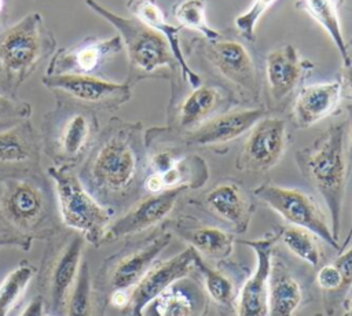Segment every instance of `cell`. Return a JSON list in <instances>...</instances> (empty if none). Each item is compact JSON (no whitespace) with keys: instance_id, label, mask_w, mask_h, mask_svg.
<instances>
[{"instance_id":"74e56055","label":"cell","mask_w":352,"mask_h":316,"mask_svg":"<svg viewBox=\"0 0 352 316\" xmlns=\"http://www.w3.org/2000/svg\"><path fill=\"white\" fill-rule=\"evenodd\" d=\"M45 313V306L44 301L40 295H36L22 311L19 316H44Z\"/></svg>"},{"instance_id":"9a60e30c","label":"cell","mask_w":352,"mask_h":316,"mask_svg":"<svg viewBox=\"0 0 352 316\" xmlns=\"http://www.w3.org/2000/svg\"><path fill=\"white\" fill-rule=\"evenodd\" d=\"M118 34L109 38L87 37L72 47H63L54 52L47 66L45 76L89 74L98 71L109 59L122 51Z\"/></svg>"},{"instance_id":"d4e9b609","label":"cell","mask_w":352,"mask_h":316,"mask_svg":"<svg viewBox=\"0 0 352 316\" xmlns=\"http://www.w3.org/2000/svg\"><path fill=\"white\" fill-rule=\"evenodd\" d=\"M342 93L340 81L316 82L302 87L293 104V118L298 128H309L327 115L338 106Z\"/></svg>"},{"instance_id":"d6986e66","label":"cell","mask_w":352,"mask_h":316,"mask_svg":"<svg viewBox=\"0 0 352 316\" xmlns=\"http://www.w3.org/2000/svg\"><path fill=\"white\" fill-rule=\"evenodd\" d=\"M267 115L265 109H239L217 114L198 128L186 132L184 142L191 146L213 147L230 143L248 133L253 125Z\"/></svg>"},{"instance_id":"b9f144b4","label":"cell","mask_w":352,"mask_h":316,"mask_svg":"<svg viewBox=\"0 0 352 316\" xmlns=\"http://www.w3.org/2000/svg\"><path fill=\"white\" fill-rule=\"evenodd\" d=\"M351 240H352V224H351V227H349V231H348V234H346L345 240H344V242H342V245H341V250H340V251L345 250L346 245H349V243H351Z\"/></svg>"},{"instance_id":"8d00e7d4","label":"cell","mask_w":352,"mask_h":316,"mask_svg":"<svg viewBox=\"0 0 352 316\" xmlns=\"http://www.w3.org/2000/svg\"><path fill=\"white\" fill-rule=\"evenodd\" d=\"M32 242H33L32 239L18 236L14 234H8V232L0 234V249L6 247V249H18L22 251H28L32 247Z\"/></svg>"},{"instance_id":"4dcf8cb0","label":"cell","mask_w":352,"mask_h":316,"mask_svg":"<svg viewBox=\"0 0 352 316\" xmlns=\"http://www.w3.org/2000/svg\"><path fill=\"white\" fill-rule=\"evenodd\" d=\"M304 10L309 16L327 33L333 44L338 49L342 63L349 62V51L346 40L342 33V26L340 21V14L336 0H302Z\"/></svg>"},{"instance_id":"30bf717a","label":"cell","mask_w":352,"mask_h":316,"mask_svg":"<svg viewBox=\"0 0 352 316\" xmlns=\"http://www.w3.org/2000/svg\"><path fill=\"white\" fill-rule=\"evenodd\" d=\"M41 82L54 93L55 100L94 111L117 110L132 98V85L128 81L114 82L89 74L44 76Z\"/></svg>"},{"instance_id":"f546056e","label":"cell","mask_w":352,"mask_h":316,"mask_svg":"<svg viewBox=\"0 0 352 316\" xmlns=\"http://www.w3.org/2000/svg\"><path fill=\"white\" fill-rule=\"evenodd\" d=\"M194 269L202 278L204 290L217 306L224 309L226 312H234L236 305V295L238 290L234 282L221 271L210 267L206 264L198 253H195L194 258Z\"/></svg>"},{"instance_id":"cb8c5ba5","label":"cell","mask_w":352,"mask_h":316,"mask_svg":"<svg viewBox=\"0 0 352 316\" xmlns=\"http://www.w3.org/2000/svg\"><path fill=\"white\" fill-rule=\"evenodd\" d=\"M41 140L30 120L0 131V165L41 168Z\"/></svg>"},{"instance_id":"ee69618b","label":"cell","mask_w":352,"mask_h":316,"mask_svg":"<svg viewBox=\"0 0 352 316\" xmlns=\"http://www.w3.org/2000/svg\"><path fill=\"white\" fill-rule=\"evenodd\" d=\"M44 316H56V315H52V313H48V312H45V313H44Z\"/></svg>"},{"instance_id":"836d02e7","label":"cell","mask_w":352,"mask_h":316,"mask_svg":"<svg viewBox=\"0 0 352 316\" xmlns=\"http://www.w3.org/2000/svg\"><path fill=\"white\" fill-rule=\"evenodd\" d=\"M172 12L182 27L198 32L206 41L220 38V33L206 21L205 0H179L173 5Z\"/></svg>"},{"instance_id":"d590c367","label":"cell","mask_w":352,"mask_h":316,"mask_svg":"<svg viewBox=\"0 0 352 316\" xmlns=\"http://www.w3.org/2000/svg\"><path fill=\"white\" fill-rule=\"evenodd\" d=\"M276 0H253L250 5L235 18V29L238 33L249 40L254 41L256 38V26L263 16V14L275 3Z\"/></svg>"},{"instance_id":"e0dca14e","label":"cell","mask_w":352,"mask_h":316,"mask_svg":"<svg viewBox=\"0 0 352 316\" xmlns=\"http://www.w3.org/2000/svg\"><path fill=\"white\" fill-rule=\"evenodd\" d=\"M198 203L238 234L248 231L256 212V205L246 190L232 180L217 183L199 198Z\"/></svg>"},{"instance_id":"44dd1931","label":"cell","mask_w":352,"mask_h":316,"mask_svg":"<svg viewBox=\"0 0 352 316\" xmlns=\"http://www.w3.org/2000/svg\"><path fill=\"white\" fill-rule=\"evenodd\" d=\"M307 67H312L304 60L298 49L286 44L272 49L265 59V77L268 93L275 104L285 103L302 81Z\"/></svg>"},{"instance_id":"484cf974","label":"cell","mask_w":352,"mask_h":316,"mask_svg":"<svg viewBox=\"0 0 352 316\" xmlns=\"http://www.w3.org/2000/svg\"><path fill=\"white\" fill-rule=\"evenodd\" d=\"M315 280L322 293L326 315H334L352 286V246L340 251L334 261L320 265Z\"/></svg>"},{"instance_id":"9c48e42d","label":"cell","mask_w":352,"mask_h":316,"mask_svg":"<svg viewBox=\"0 0 352 316\" xmlns=\"http://www.w3.org/2000/svg\"><path fill=\"white\" fill-rule=\"evenodd\" d=\"M170 240L172 232L162 224L146 238L124 245L102 261L95 278L98 289L106 298L116 290L129 291L170 245Z\"/></svg>"},{"instance_id":"277c9868","label":"cell","mask_w":352,"mask_h":316,"mask_svg":"<svg viewBox=\"0 0 352 316\" xmlns=\"http://www.w3.org/2000/svg\"><path fill=\"white\" fill-rule=\"evenodd\" d=\"M56 51L55 36L38 12H30L0 33V93L16 96L38 65Z\"/></svg>"},{"instance_id":"f6af8a7d","label":"cell","mask_w":352,"mask_h":316,"mask_svg":"<svg viewBox=\"0 0 352 316\" xmlns=\"http://www.w3.org/2000/svg\"><path fill=\"white\" fill-rule=\"evenodd\" d=\"M314 316H323V313H315Z\"/></svg>"},{"instance_id":"5b68a950","label":"cell","mask_w":352,"mask_h":316,"mask_svg":"<svg viewBox=\"0 0 352 316\" xmlns=\"http://www.w3.org/2000/svg\"><path fill=\"white\" fill-rule=\"evenodd\" d=\"M99 128L96 111L55 100V107L43 117L41 150L54 163L52 166L74 169L89 154L100 132Z\"/></svg>"},{"instance_id":"e575fe53","label":"cell","mask_w":352,"mask_h":316,"mask_svg":"<svg viewBox=\"0 0 352 316\" xmlns=\"http://www.w3.org/2000/svg\"><path fill=\"white\" fill-rule=\"evenodd\" d=\"M32 104L16 98L0 93V131L10 128L21 121L30 120Z\"/></svg>"},{"instance_id":"8fae6325","label":"cell","mask_w":352,"mask_h":316,"mask_svg":"<svg viewBox=\"0 0 352 316\" xmlns=\"http://www.w3.org/2000/svg\"><path fill=\"white\" fill-rule=\"evenodd\" d=\"M253 195L276 212L290 225L309 229L336 250H341L338 240L331 234L329 218L320 205L309 194L298 188L263 183L253 190Z\"/></svg>"},{"instance_id":"7bdbcfd3","label":"cell","mask_w":352,"mask_h":316,"mask_svg":"<svg viewBox=\"0 0 352 316\" xmlns=\"http://www.w3.org/2000/svg\"><path fill=\"white\" fill-rule=\"evenodd\" d=\"M6 18H7V15H6V11H4V1L0 0V27L6 22Z\"/></svg>"},{"instance_id":"ab89813d","label":"cell","mask_w":352,"mask_h":316,"mask_svg":"<svg viewBox=\"0 0 352 316\" xmlns=\"http://www.w3.org/2000/svg\"><path fill=\"white\" fill-rule=\"evenodd\" d=\"M348 110H349V117H351V120H349V148H348V157L352 161V103L349 104Z\"/></svg>"},{"instance_id":"83f0119b","label":"cell","mask_w":352,"mask_h":316,"mask_svg":"<svg viewBox=\"0 0 352 316\" xmlns=\"http://www.w3.org/2000/svg\"><path fill=\"white\" fill-rule=\"evenodd\" d=\"M224 102V93L219 88L201 84L184 98L175 120H177L179 128L190 132L217 115Z\"/></svg>"},{"instance_id":"4316f807","label":"cell","mask_w":352,"mask_h":316,"mask_svg":"<svg viewBox=\"0 0 352 316\" xmlns=\"http://www.w3.org/2000/svg\"><path fill=\"white\" fill-rule=\"evenodd\" d=\"M304 290L290 268L272 256L268 290V316H293L301 306Z\"/></svg>"},{"instance_id":"ac0fdd59","label":"cell","mask_w":352,"mask_h":316,"mask_svg":"<svg viewBox=\"0 0 352 316\" xmlns=\"http://www.w3.org/2000/svg\"><path fill=\"white\" fill-rule=\"evenodd\" d=\"M204 54L213 67L243 92L256 96L258 80L256 66L248 49L235 40H213L204 44Z\"/></svg>"},{"instance_id":"60d3db41","label":"cell","mask_w":352,"mask_h":316,"mask_svg":"<svg viewBox=\"0 0 352 316\" xmlns=\"http://www.w3.org/2000/svg\"><path fill=\"white\" fill-rule=\"evenodd\" d=\"M342 304H344V315L342 316H352V298L345 300Z\"/></svg>"},{"instance_id":"8992f818","label":"cell","mask_w":352,"mask_h":316,"mask_svg":"<svg viewBox=\"0 0 352 316\" xmlns=\"http://www.w3.org/2000/svg\"><path fill=\"white\" fill-rule=\"evenodd\" d=\"M85 245L80 234L66 228L47 240L36 280L37 295L43 298L45 312L65 316L69 295L84 260Z\"/></svg>"},{"instance_id":"ffe728a7","label":"cell","mask_w":352,"mask_h":316,"mask_svg":"<svg viewBox=\"0 0 352 316\" xmlns=\"http://www.w3.org/2000/svg\"><path fill=\"white\" fill-rule=\"evenodd\" d=\"M172 234L188 243L199 256L226 260L228 258L235 246V235L223 228L204 224L191 216H179L168 220L164 224Z\"/></svg>"},{"instance_id":"7a4b0ae2","label":"cell","mask_w":352,"mask_h":316,"mask_svg":"<svg viewBox=\"0 0 352 316\" xmlns=\"http://www.w3.org/2000/svg\"><path fill=\"white\" fill-rule=\"evenodd\" d=\"M0 228L32 240H48L65 228L41 168L0 169Z\"/></svg>"},{"instance_id":"7402d4cb","label":"cell","mask_w":352,"mask_h":316,"mask_svg":"<svg viewBox=\"0 0 352 316\" xmlns=\"http://www.w3.org/2000/svg\"><path fill=\"white\" fill-rule=\"evenodd\" d=\"M208 295L190 275L176 280L150 301L143 316H205Z\"/></svg>"},{"instance_id":"ba28073f","label":"cell","mask_w":352,"mask_h":316,"mask_svg":"<svg viewBox=\"0 0 352 316\" xmlns=\"http://www.w3.org/2000/svg\"><path fill=\"white\" fill-rule=\"evenodd\" d=\"M89 10L109 22L122 41L128 56V81L132 87L143 78L151 77L157 70L168 67L176 70V60L166 40L154 29L136 18H125L103 7L96 0H85Z\"/></svg>"},{"instance_id":"2e32d148","label":"cell","mask_w":352,"mask_h":316,"mask_svg":"<svg viewBox=\"0 0 352 316\" xmlns=\"http://www.w3.org/2000/svg\"><path fill=\"white\" fill-rule=\"evenodd\" d=\"M195 253L197 251L188 246L168 260L154 262L129 291V302L122 313L125 316H143V311L150 301L172 283L191 273Z\"/></svg>"},{"instance_id":"7c38bea8","label":"cell","mask_w":352,"mask_h":316,"mask_svg":"<svg viewBox=\"0 0 352 316\" xmlns=\"http://www.w3.org/2000/svg\"><path fill=\"white\" fill-rule=\"evenodd\" d=\"M286 144V121L279 117L265 115L248 132L235 165L242 172L264 173L280 161Z\"/></svg>"},{"instance_id":"4fadbf2b","label":"cell","mask_w":352,"mask_h":316,"mask_svg":"<svg viewBox=\"0 0 352 316\" xmlns=\"http://www.w3.org/2000/svg\"><path fill=\"white\" fill-rule=\"evenodd\" d=\"M184 190L186 188H173L158 194H147L135 201L121 216L113 218L104 234L103 245L140 234L164 223Z\"/></svg>"},{"instance_id":"d6a6232c","label":"cell","mask_w":352,"mask_h":316,"mask_svg":"<svg viewBox=\"0 0 352 316\" xmlns=\"http://www.w3.org/2000/svg\"><path fill=\"white\" fill-rule=\"evenodd\" d=\"M36 272L37 269L28 260H22L6 275L0 283V316H8L21 302Z\"/></svg>"},{"instance_id":"f35d334b","label":"cell","mask_w":352,"mask_h":316,"mask_svg":"<svg viewBox=\"0 0 352 316\" xmlns=\"http://www.w3.org/2000/svg\"><path fill=\"white\" fill-rule=\"evenodd\" d=\"M344 80L346 85L352 89V58H349V62L344 65Z\"/></svg>"},{"instance_id":"6da1fadb","label":"cell","mask_w":352,"mask_h":316,"mask_svg":"<svg viewBox=\"0 0 352 316\" xmlns=\"http://www.w3.org/2000/svg\"><path fill=\"white\" fill-rule=\"evenodd\" d=\"M144 150L142 124L113 117L99 132L77 174L103 206L114 213L125 210L143 184Z\"/></svg>"},{"instance_id":"1f68e13d","label":"cell","mask_w":352,"mask_h":316,"mask_svg":"<svg viewBox=\"0 0 352 316\" xmlns=\"http://www.w3.org/2000/svg\"><path fill=\"white\" fill-rule=\"evenodd\" d=\"M279 240L287 250L314 268H319L323 261V247L320 238L302 227L289 225L278 231Z\"/></svg>"},{"instance_id":"f1b7e54d","label":"cell","mask_w":352,"mask_h":316,"mask_svg":"<svg viewBox=\"0 0 352 316\" xmlns=\"http://www.w3.org/2000/svg\"><path fill=\"white\" fill-rule=\"evenodd\" d=\"M107 298L102 294L91 275L88 260H82L78 278L69 295L65 316H106Z\"/></svg>"},{"instance_id":"52a82bcc","label":"cell","mask_w":352,"mask_h":316,"mask_svg":"<svg viewBox=\"0 0 352 316\" xmlns=\"http://www.w3.org/2000/svg\"><path fill=\"white\" fill-rule=\"evenodd\" d=\"M47 174L54 183L60 221L66 229L80 234L87 245L103 246L104 234L114 212L103 206L81 183L74 169L50 166Z\"/></svg>"},{"instance_id":"5bb4252c","label":"cell","mask_w":352,"mask_h":316,"mask_svg":"<svg viewBox=\"0 0 352 316\" xmlns=\"http://www.w3.org/2000/svg\"><path fill=\"white\" fill-rule=\"evenodd\" d=\"M278 240V232H271L260 239L236 240L250 247L256 254L254 271L243 282L236 295V316H268L270 271Z\"/></svg>"},{"instance_id":"3957f363","label":"cell","mask_w":352,"mask_h":316,"mask_svg":"<svg viewBox=\"0 0 352 316\" xmlns=\"http://www.w3.org/2000/svg\"><path fill=\"white\" fill-rule=\"evenodd\" d=\"M345 128L330 125L312 144L296 151V162L302 176L326 203L333 236L338 240L346 188Z\"/></svg>"},{"instance_id":"603a6c76","label":"cell","mask_w":352,"mask_h":316,"mask_svg":"<svg viewBox=\"0 0 352 316\" xmlns=\"http://www.w3.org/2000/svg\"><path fill=\"white\" fill-rule=\"evenodd\" d=\"M126 7L136 19L158 32L166 40L186 82L190 84L192 88L199 87L201 77L188 66L184 52L182 49V41L179 37L180 27L166 21L162 10L154 0H128Z\"/></svg>"}]
</instances>
